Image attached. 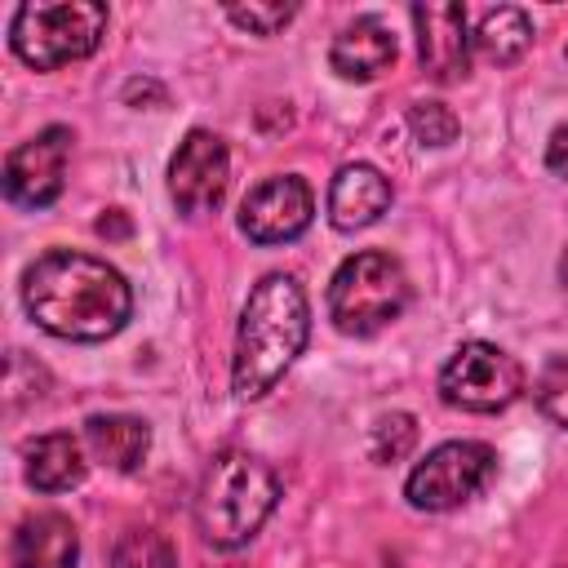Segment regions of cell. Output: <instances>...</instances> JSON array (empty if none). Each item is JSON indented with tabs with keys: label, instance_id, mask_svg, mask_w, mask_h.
Listing matches in <instances>:
<instances>
[{
	"label": "cell",
	"instance_id": "6",
	"mask_svg": "<svg viewBox=\"0 0 568 568\" xmlns=\"http://www.w3.org/2000/svg\"><path fill=\"white\" fill-rule=\"evenodd\" d=\"M497 475V453L484 439H448L430 448L404 479V497L413 510L439 515L479 497Z\"/></svg>",
	"mask_w": 568,
	"mask_h": 568
},
{
	"label": "cell",
	"instance_id": "16",
	"mask_svg": "<svg viewBox=\"0 0 568 568\" xmlns=\"http://www.w3.org/2000/svg\"><path fill=\"white\" fill-rule=\"evenodd\" d=\"M84 444L111 470L133 475L151 453V426L142 417H129V413H93L84 422Z\"/></svg>",
	"mask_w": 568,
	"mask_h": 568
},
{
	"label": "cell",
	"instance_id": "23",
	"mask_svg": "<svg viewBox=\"0 0 568 568\" xmlns=\"http://www.w3.org/2000/svg\"><path fill=\"white\" fill-rule=\"evenodd\" d=\"M546 164H550V173H555L559 182H568V124H559V129L550 133V142H546Z\"/></svg>",
	"mask_w": 568,
	"mask_h": 568
},
{
	"label": "cell",
	"instance_id": "11",
	"mask_svg": "<svg viewBox=\"0 0 568 568\" xmlns=\"http://www.w3.org/2000/svg\"><path fill=\"white\" fill-rule=\"evenodd\" d=\"M408 18L417 27L422 71L439 84L462 80L470 71V53H475V40L466 31V9L462 4H413Z\"/></svg>",
	"mask_w": 568,
	"mask_h": 568
},
{
	"label": "cell",
	"instance_id": "5",
	"mask_svg": "<svg viewBox=\"0 0 568 568\" xmlns=\"http://www.w3.org/2000/svg\"><path fill=\"white\" fill-rule=\"evenodd\" d=\"M106 36V4L98 0H58V4H18L9 18L13 53L36 71H58L89 58Z\"/></svg>",
	"mask_w": 568,
	"mask_h": 568
},
{
	"label": "cell",
	"instance_id": "17",
	"mask_svg": "<svg viewBox=\"0 0 568 568\" xmlns=\"http://www.w3.org/2000/svg\"><path fill=\"white\" fill-rule=\"evenodd\" d=\"M470 40H475V53H479L484 62L510 67V62H519V58L528 53V44H532V22H528L524 9L497 4V9H488V13L479 18V27L470 31Z\"/></svg>",
	"mask_w": 568,
	"mask_h": 568
},
{
	"label": "cell",
	"instance_id": "18",
	"mask_svg": "<svg viewBox=\"0 0 568 568\" xmlns=\"http://www.w3.org/2000/svg\"><path fill=\"white\" fill-rule=\"evenodd\" d=\"M111 568H178V550L155 528H129L111 550Z\"/></svg>",
	"mask_w": 568,
	"mask_h": 568
},
{
	"label": "cell",
	"instance_id": "14",
	"mask_svg": "<svg viewBox=\"0 0 568 568\" xmlns=\"http://www.w3.org/2000/svg\"><path fill=\"white\" fill-rule=\"evenodd\" d=\"M75 564H80V532L67 515L40 510L18 524L13 568H75Z\"/></svg>",
	"mask_w": 568,
	"mask_h": 568
},
{
	"label": "cell",
	"instance_id": "24",
	"mask_svg": "<svg viewBox=\"0 0 568 568\" xmlns=\"http://www.w3.org/2000/svg\"><path fill=\"white\" fill-rule=\"evenodd\" d=\"M98 231H102V235H124L129 226H124V217H120V209H111L106 217H98Z\"/></svg>",
	"mask_w": 568,
	"mask_h": 568
},
{
	"label": "cell",
	"instance_id": "7",
	"mask_svg": "<svg viewBox=\"0 0 568 568\" xmlns=\"http://www.w3.org/2000/svg\"><path fill=\"white\" fill-rule=\"evenodd\" d=\"M524 395V368L493 342H462L439 368V399L462 413H501Z\"/></svg>",
	"mask_w": 568,
	"mask_h": 568
},
{
	"label": "cell",
	"instance_id": "13",
	"mask_svg": "<svg viewBox=\"0 0 568 568\" xmlns=\"http://www.w3.org/2000/svg\"><path fill=\"white\" fill-rule=\"evenodd\" d=\"M399 44H395V31L377 18V13H359L355 22H346L333 44H328V67L342 75V80H377L382 71H390Z\"/></svg>",
	"mask_w": 568,
	"mask_h": 568
},
{
	"label": "cell",
	"instance_id": "22",
	"mask_svg": "<svg viewBox=\"0 0 568 568\" xmlns=\"http://www.w3.org/2000/svg\"><path fill=\"white\" fill-rule=\"evenodd\" d=\"M408 129L422 146H448L457 138V115L444 102H417L408 111Z\"/></svg>",
	"mask_w": 568,
	"mask_h": 568
},
{
	"label": "cell",
	"instance_id": "8",
	"mask_svg": "<svg viewBox=\"0 0 568 568\" xmlns=\"http://www.w3.org/2000/svg\"><path fill=\"white\" fill-rule=\"evenodd\" d=\"M231 186V151L213 129H191L173 160H169V195L178 204V213L200 217L213 213L226 200Z\"/></svg>",
	"mask_w": 568,
	"mask_h": 568
},
{
	"label": "cell",
	"instance_id": "9",
	"mask_svg": "<svg viewBox=\"0 0 568 568\" xmlns=\"http://www.w3.org/2000/svg\"><path fill=\"white\" fill-rule=\"evenodd\" d=\"M75 133L67 124H49L4 160V195L18 209H49L67 186V160H71Z\"/></svg>",
	"mask_w": 568,
	"mask_h": 568
},
{
	"label": "cell",
	"instance_id": "21",
	"mask_svg": "<svg viewBox=\"0 0 568 568\" xmlns=\"http://www.w3.org/2000/svg\"><path fill=\"white\" fill-rule=\"evenodd\" d=\"M226 18L240 31H248V36H275V31H284L297 18V4H280V0L262 4V0H248V4H226Z\"/></svg>",
	"mask_w": 568,
	"mask_h": 568
},
{
	"label": "cell",
	"instance_id": "20",
	"mask_svg": "<svg viewBox=\"0 0 568 568\" xmlns=\"http://www.w3.org/2000/svg\"><path fill=\"white\" fill-rule=\"evenodd\" d=\"M532 399H537V408H541L555 426L568 430V355H550V359L541 364V373H537V382H532Z\"/></svg>",
	"mask_w": 568,
	"mask_h": 568
},
{
	"label": "cell",
	"instance_id": "1",
	"mask_svg": "<svg viewBox=\"0 0 568 568\" xmlns=\"http://www.w3.org/2000/svg\"><path fill=\"white\" fill-rule=\"evenodd\" d=\"M22 306L36 328L62 342H106L129 324L133 288L102 257L49 248L22 271Z\"/></svg>",
	"mask_w": 568,
	"mask_h": 568
},
{
	"label": "cell",
	"instance_id": "2",
	"mask_svg": "<svg viewBox=\"0 0 568 568\" xmlns=\"http://www.w3.org/2000/svg\"><path fill=\"white\" fill-rule=\"evenodd\" d=\"M306 337H311V302L297 275L288 271L262 275L235 328V359H231L235 399H262L293 368Z\"/></svg>",
	"mask_w": 568,
	"mask_h": 568
},
{
	"label": "cell",
	"instance_id": "19",
	"mask_svg": "<svg viewBox=\"0 0 568 568\" xmlns=\"http://www.w3.org/2000/svg\"><path fill=\"white\" fill-rule=\"evenodd\" d=\"M413 444H417V422H413L408 413H386V417H377L373 430H368V453H373V462H382V466L408 457Z\"/></svg>",
	"mask_w": 568,
	"mask_h": 568
},
{
	"label": "cell",
	"instance_id": "4",
	"mask_svg": "<svg viewBox=\"0 0 568 568\" xmlns=\"http://www.w3.org/2000/svg\"><path fill=\"white\" fill-rule=\"evenodd\" d=\"M413 297L408 271L382 248L351 253L328 280V320L346 337H373L404 315Z\"/></svg>",
	"mask_w": 568,
	"mask_h": 568
},
{
	"label": "cell",
	"instance_id": "12",
	"mask_svg": "<svg viewBox=\"0 0 568 568\" xmlns=\"http://www.w3.org/2000/svg\"><path fill=\"white\" fill-rule=\"evenodd\" d=\"M390 200H395L390 178L377 164H364V160L342 164L328 182V222L337 231H364L390 209Z\"/></svg>",
	"mask_w": 568,
	"mask_h": 568
},
{
	"label": "cell",
	"instance_id": "10",
	"mask_svg": "<svg viewBox=\"0 0 568 568\" xmlns=\"http://www.w3.org/2000/svg\"><path fill=\"white\" fill-rule=\"evenodd\" d=\"M315 217V195L297 173H275L240 200V231L253 244H288Z\"/></svg>",
	"mask_w": 568,
	"mask_h": 568
},
{
	"label": "cell",
	"instance_id": "3",
	"mask_svg": "<svg viewBox=\"0 0 568 568\" xmlns=\"http://www.w3.org/2000/svg\"><path fill=\"white\" fill-rule=\"evenodd\" d=\"M275 501H280L275 470L244 448H226L204 466V479L195 493V528L209 546L240 550L271 519Z\"/></svg>",
	"mask_w": 568,
	"mask_h": 568
},
{
	"label": "cell",
	"instance_id": "15",
	"mask_svg": "<svg viewBox=\"0 0 568 568\" xmlns=\"http://www.w3.org/2000/svg\"><path fill=\"white\" fill-rule=\"evenodd\" d=\"M22 470H27V484H31L36 493H67V488L84 484V475H89L84 444H80L71 430L36 435V439L22 448Z\"/></svg>",
	"mask_w": 568,
	"mask_h": 568
}]
</instances>
